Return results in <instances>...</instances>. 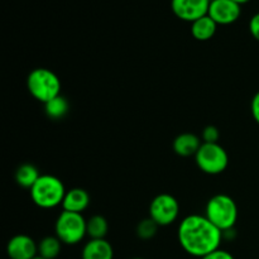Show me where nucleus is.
Instances as JSON below:
<instances>
[{"mask_svg": "<svg viewBox=\"0 0 259 259\" xmlns=\"http://www.w3.org/2000/svg\"><path fill=\"white\" fill-rule=\"evenodd\" d=\"M177 238L182 249L192 257H205L219 249L223 232L218 229L205 215L192 214L185 218L179 225Z\"/></svg>", "mask_w": 259, "mask_h": 259, "instance_id": "nucleus-1", "label": "nucleus"}, {"mask_svg": "<svg viewBox=\"0 0 259 259\" xmlns=\"http://www.w3.org/2000/svg\"><path fill=\"white\" fill-rule=\"evenodd\" d=\"M66 189L58 177L52 175H40L30 189V199L40 209H53L62 205Z\"/></svg>", "mask_w": 259, "mask_h": 259, "instance_id": "nucleus-2", "label": "nucleus"}, {"mask_svg": "<svg viewBox=\"0 0 259 259\" xmlns=\"http://www.w3.org/2000/svg\"><path fill=\"white\" fill-rule=\"evenodd\" d=\"M205 217L224 233L234 228L238 220V206L230 196L218 194L207 201Z\"/></svg>", "mask_w": 259, "mask_h": 259, "instance_id": "nucleus-3", "label": "nucleus"}, {"mask_svg": "<svg viewBox=\"0 0 259 259\" xmlns=\"http://www.w3.org/2000/svg\"><path fill=\"white\" fill-rule=\"evenodd\" d=\"M27 88L35 100L46 104L61 95V80L48 68H34L27 77Z\"/></svg>", "mask_w": 259, "mask_h": 259, "instance_id": "nucleus-4", "label": "nucleus"}, {"mask_svg": "<svg viewBox=\"0 0 259 259\" xmlns=\"http://www.w3.org/2000/svg\"><path fill=\"white\" fill-rule=\"evenodd\" d=\"M55 233L56 237L62 242V244H78L88 235L86 219L82 217V214L63 210L56 220Z\"/></svg>", "mask_w": 259, "mask_h": 259, "instance_id": "nucleus-5", "label": "nucleus"}, {"mask_svg": "<svg viewBox=\"0 0 259 259\" xmlns=\"http://www.w3.org/2000/svg\"><path fill=\"white\" fill-rule=\"evenodd\" d=\"M195 161L204 174L219 175L227 169L229 156L219 143H202L195 154Z\"/></svg>", "mask_w": 259, "mask_h": 259, "instance_id": "nucleus-6", "label": "nucleus"}, {"mask_svg": "<svg viewBox=\"0 0 259 259\" xmlns=\"http://www.w3.org/2000/svg\"><path fill=\"white\" fill-rule=\"evenodd\" d=\"M180 205L176 197L169 194H159L149 205V218L159 227H167L179 218Z\"/></svg>", "mask_w": 259, "mask_h": 259, "instance_id": "nucleus-7", "label": "nucleus"}, {"mask_svg": "<svg viewBox=\"0 0 259 259\" xmlns=\"http://www.w3.org/2000/svg\"><path fill=\"white\" fill-rule=\"evenodd\" d=\"M210 0H171L174 14L185 22H195L207 15Z\"/></svg>", "mask_w": 259, "mask_h": 259, "instance_id": "nucleus-8", "label": "nucleus"}, {"mask_svg": "<svg viewBox=\"0 0 259 259\" xmlns=\"http://www.w3.org/2000/svg\"><path fill=\"white\" fill-rule=\"evenodd\" d=\"M240 5L233 0H211L207 15L218 25H228L237 22L240 17Z\"/></svg>", "mask_w": 259, "mask_h": 259, "instance_id": "nucleus-9", "label": "nucleus"}, {"mask_svg": "<svg viewBox=\"0 0 259 259\" xmlns=\"http://www.w3.org/2000/svg\"><path fill=\"white\" fill-rule=\"evenodd\" d=\"M7 254L10 259H33L38 255V244L29 235H14L7 244Z\"/></svg>", "mask_w": 259, "mask_h": 259, "instance_id": "nucleus-10", "label": "nucleus"}, {"mask_svg": "<svg viewBox=\"0 0 259 259\" xmlns=\"http://www.w3.org/2000/svg\"><path fill=\"white\" fill-rule=\"evenodd\" d=\"M90 204V195L86 190L83 189H71L66 191L65 199L62 201V209L65 211L70 212H77V214H82L89 207Z\"/></svg>", "mask_w": 259, "mask_h": 259, "instance_id": "nucleus-11", "label": "nucleus"}, {"mask_svg": "<svg viewBox=\"0 0 259 259\" xmlns=\"http://www.w3.org/2000/svg\"><path fill=\"white\" fill-rule=\"evenodd\" d=\"M82 259H114V249L106 239H90L82 248Z\"/></svg>", "mask_w": 259, "mask_h": 259, "instance_id": "nucleus-12", "label": "nucleus"}, {"mask_svg": "<svg viewBox=\"0 0 259 259\" xmlns=\"http://www.w3.org/2000/svg\"><path fill=\"white\" fill-rule=\"evenodd\" d=\"M202 141L192 133H182L175 138L174 144V151L175 153L179 154L181 157H191L197 153V151L201 147Z\"/></svg>", "mask_w": 259, "mask_h": 259, "instance_id": "nucleus-13", "label": "nucleus"}, {"mask_svg": "<svg viewBox=\"0 0 259 259\" xmlns=\"http://www.w3.org/2000/svg\"><path fill=\"white\" fill-rule=\"evenodd\" d=\"M217 29L218 24L209 15H205V17L191 23V34L197 40L211 39L215 33H217Z\"/></svg>", "mask_w": 259, "mask_h": 259, "instance_id": "nucleus-14", "label": "nucleus"}, {"mask_svg": "<svg viewBox=\"0 0 259 259\" xmlns=\"http://www.w3.org/2000/svg\"><path fill=\"white\" fill-rule=\"evenodd\" d=\"M39 177L40 175L38 168L30 163L22 164L15 171V181L23 189H32Z\"/></svg>", "mask_w": 259, "mask_h": 259, "instance_id": "nucleus-15", "label": "nucleus"}, {"mask_svg": "<svg viewBox=\"0 0 259 259\" xmlns=\"http://www.w3.org/2000/svg\"><path fill=\"white\" fill-rule=\"evenodd\" d=\"M62 249V242L57 237H45L38 243V255L45 259H56Z\"/></svg>", "mask_w": 259, "mask_h": 259, "instance_id": "nucleus-16", "label": "nucleus"}, {"mask_svg": "<svg viewBox=\"0 0 259 259\" xmlns=\"http://www.w3.org/2000/svg\"><path fill=\"white\" fill-rule=\"evenodd\" d=\"M108 230V220L101 215H94L86 220V232L90 239H105Z\"/></svg>", "mask_w": 259, "mask_h": 259, "instance_id": "nucleus-17", "label": "nucleus"}, {"mask_svg": "<svg viewBox=\"0 0 259 259\" xmlns=\"http://www.w3.org/2000/svg\"><path fill=\"white\" fill-rule=\"evenodd\" d=\"M68 109H70V104H68L67 99L62 95L56 96L55 99L45 104L46 115L53 120L62 119L68 113Z\"/></svg>", "mask_w": 259, "mask_h": 259, "instance_id": "nucleus-18", "label": "nucleus"}, {"mask_svg": "<svg viewBox=\"0 0 259 259\" xmlns=\"http://www.w3.org/2000/svg\"><path fill=\"white\" fill-rule=\"evenodd\" d=\"M159 225L154 222L151 218H147L143 219L137 227V235L138 238L143 240H149L157 234V230H158Z\"/></svg>", "mask_w": 259, "mask_h": 259, "instance_id": "nucleus-19", "label": "nucleus"}, {"mask_svg": "<svg viewBox=\"0 0 259 259\" xmlns=\"http://www.w3.org/2000/svg\"><path fill=\"white\" fill-rule=\"evenodd\" d=\"M220 138L219 129L214 125H207L201 133L202 143H218Z\"/></svg>", "mask_w": 259, "mask_h": 259, "instance_id": "nucleus-20", "label": "nucleus"}, {"mask_svg": "<svg viewBox=\"0 0 259 259\" xmlns=\"http://www.w3.org/2000/svg\"><path fill=\"white\" fill-rule=\"evenodd\" d=\"M201 259H235L234 255L232 254V253H229L228 250H224V249H217L214 250V252L209 253V254H206L205 257H202Z\"/></svg>", "mask_w": 259, "mask_h": 259, "instance_id": "nucleus-21", "label": "nucleus"}, {"mask_svg": "<svg viewBox=\"0 0 259 259\" xmlns=\"http://www.w3.org/2000/svg\"><path fill=\"white\" fill-rule=\"evenodd\" d=\"M249 32L254 39L259 42V13L253 15L249 20Z\"/></svg>", "mask_w": 259, "mask_h": 259, "instance_id": "nucleus-22", "label": "nucleus"}, {"mask_svg": "<svg viewBox=\"0 0 259 259\" xmlns=\"http://www.w3.org/2000/svg\"><path fill=\"white\" fill-rule=\"evenodd\" d=\"M250 110H252V115L254 120L259 124V91L253 96L252 104H250Z\"/></svg>", "mask_w": 259, "mask_h": 259, "instance_id": "nucleus-23", "label": "nucleus"}, {"mask_svg": "<svg viewBox=\"0 0 259 259\" xmlns=\"http://www.w3.org/2000/svg\"><path fill=\"white\" fill-rule=\"evenodd\" d=\"M233 2L238 3V4H239V5H242V4H245V3L250 2V0H233Z\"/></svg>", "mask_w": 259, "mask_h": 259, "instance_id": "nucleus-24", "label": "nucleus"}, {"mask_svg": "<svg viewBox=\"0 0 259 259\" xmlns=\"http://www.w3.org/2000/svg\"><path fill=\"white\" fill-rule=\"evenodd\" d=\"M33 259H45V258H42V257H39V255H37V257H34Z\"/></svg>", "mask_w": 259, "mask_h": 259, "instance_id": "nucleus-25", "label": "nucleus"}, {"mask_svg": "<svg viewBox=\"0 0 259 259\" xmlns=\"http://www.w3.org/2000/svg\"><path fill=\"white\" fill-rule=\"evenodd\" d=\"M133 259H143V258H133Z\"/></svg>", "mask_w": 259, "mask_h": 259, "instance_id": "nucleus-26", "label": "nucleus"}, {"mask_svg": "<svg viewBox=\"0 0 259 259\" xmlns=\"http://www.w3.org/2000/svg\"><path fill=\"white\" fill-rule=\"evenodd\" d=\"M210 2H211V0H210Z\"/></svg>", "mask_w": 259, "mask_h": 259, "instance_id": "nucleus-27", "label": "nucleus"}]
</instances>
